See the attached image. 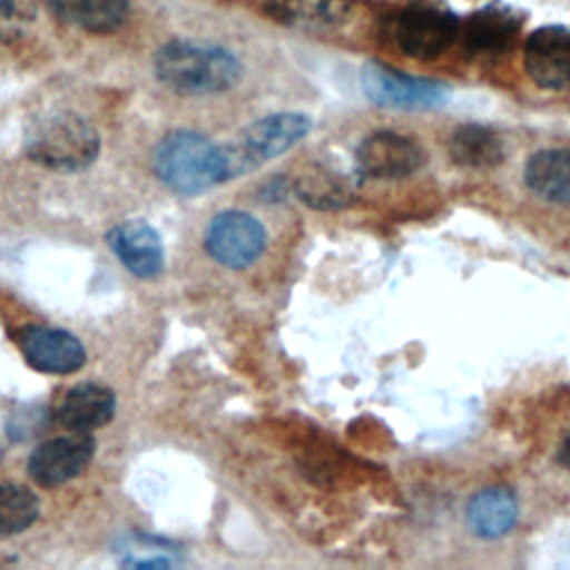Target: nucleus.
Instances as JSON below:
<instances>
[{
    "mask_svg": "<svg viewBox=\"0 0 570 570\" xmlns=\"http://www.w3.org/2000/svg\"><path fill=\"white\" fill-rule=\"evenodd\" d=\"M154 71L171 91L185 96H209L236 85L240 78V62L220 45L176 38L156 51Z\"/></svg>",
    "mask_w": 570,
    "mask_h": 570,
    "instance_id": "1",
    "label": "nucleus"
},
{
    "mask_svg": "<svg viewBox=\"0 0 570 570\" xmlns=\"http://www.w3.org/2000/svg\"><path fill=\"white\" fill-rule=\"evenodd\" d=\"M158 180L176 194L196 196L225 180L223 147L191 129L169 131L154 149Z\"/></svg>",
    "mask_w": 570,
    "mask_h": 570,
    "instance_id": "2",
    "label": "nucleus"
},
{
    "mask_svg": "<svg viewBox=\"0 0 570 570\" xmlns=\"http://www.w3.org/2000/svg\"><path fill=\"white\" fill-rule=\"evenodd\" d=\"M27 156L56 171H78L89 167L98 151V131L78 114L56 111L33 120L24 134Z\"/></svg>",
    "mask_w": 570,
    "mask_h": 570,
    "instance_id": "3",
    "label": "nucleus"
},
{
    "mask_svg": "<svg viewBox=\"0 0 570 570\" xmlns=\"http://www.w3.org/2000/svg\"><path fill=\"white\" fill-rule=\"evenodd\" d=\"M309 131L312 118L298 111H281L254 120L236 136V140L223 147L225 180L247 174L269 158L285 154Z\"/></svg>",
    "mask_w": 570,
    "mask_h": 570,
    "instance_id": "4",
    "label": "nucleus"
},
{
    "mask_svg": "<svg viewBox=\"0 0 570 570\" xmlns=\"http://www.w3.org/2000/svg\"><path fill=\"white\" fill-rule=\"evenodd\" d=\"M459 16L443 0H410L392 22V38L405 56L432 60L459 40Z\"/></svg>",
    "mask_w": 570,
    "mask_h": 570,
    "instance_id": "5",
    "label": "nucleus"
},
{
    "mask_svg": "<svg viewBox=\"0 0 570 570\" xmlns=\"http://www.w3.org/2000/svg\"><path fill=\"white\" fill-rule=\"evenodd\" d=\"M365 96L385 109H432L448 100L450 87L434 78H419L383 62H367L361 71Z\"/></svg>",
    "mask_w": 570,
    "mask_h": 570,
    "instance_id": "6",
    "label": "nucleus"
},
{
    "mask_svg": "<svg viewBox=\"0 0 570 570\" xmlns=\"http://www.w3.org/2000/svg\"><path fill=\"white\" fill-rule=\"evenodd\" d=\"M267 234L258 218L247 212L227 209L216 214L205 229L209 256L232 269L252 265L265 249Z\"/></svg>",
    "mask_w": 570,
    "mask_h": 570,
    "instance_id": "7",
    "label": "nucleus"
},
{
    "mask_svg": "<svg viewBox=\"0 0 570 570\" xmlns=\"http://www.w3.org/2000/svg\"><path fill=\"white\" fill-rule=\"evenodd\" d=\"M356 167L370 178H401L425 165L423 147L396 131H374L356 149Z\"/></svg>",
    "mask_w": 570,
    "mask_h": 570,
    "instance_id": "8",
    "label": "nucleus"
},
{
    "mask_svg": "<svg viewBox=\"0 0 570 570\" xmlns=\"http://www.w3.org/2000/svg\"><path fill=\"white\" fill-rule=\"evenodd\" d=\"M96 450L87 432H71L40 443L27 463L29 476L42 488H56L78 476L91 461Z\"/></svg>",
    "mask_w": 570,
    "mask_h": 570,
    "instance_id": "9",
    "label": "nucleus"
},
{
    "mask_svg": "<svg viewBox=\"0 0 570 570\" xmlns=\"http://www.w3.org/2000/svg\"><path fill=\"white\" fill-rule=\"evenodd\" d=\"M523 67L543 89H570V29L561 24L534 29L523 45Z\"/></svg>",
    "mask_w": 570,
    "mask_h": 570,
    "instance_id": "10",
    "label": "nucleus"
},
{
    "mask_svg": "<svg viewBox=\"0 0 570 570\" xmlns=\"http://www.w3.org/2000/svg\"><path fill=\"white\" fill-rule=\"evenodd\" d=\"M521 31V18L503 4H485L461 20L459 40L470 56L497 58L505 53Z\"/></svg>",
    "mask_w": 570,
    "mask_h": 570,
    "instance_id": "11",
    "label": "nucleus"
},
{
    "mask_svg": "<svg viewBox=\"0 0 570 570\" xmlns=\"http://www.w3.org/2000/svg\"><path fill=\"white\" fill-rule=\"evenodd\" d=\"M16 336L27 363L38 372L69 374L85 365L82 343L65 330L27 325Z\"/></svg>",
    "mask_w": 570,
    "mask_h": 570,
    "instance_id": "12",
    "label": "nucleus"
},
{
    "mask_svg": "<svg viewBox=\"0 0 570 570\" xmlns=\"http://www.w3.org/2000/svg\"><path fill=\"white\" fill-rule=\"evenodd\" d=\"M109 247L120 263L140 278H154L163 269V240L145 220H125L116 225L109 232Z\"/></svg>",
    "mask_w": 570,
    "mask_h": 570,
    "instance_id": "13",
    "label": "nucleus"
},
{
    "mask_svg": "<svg viewBox=\"0 0 570 570\" xmlns=\"http://www.w3.org/2000/svg\"><path fill=\"white\" fill-rule=\"evenodd\" d=\"M116 396L100 383H78L69 387L53 407V419L69 432H89L111 421Z\"/></svg>",
    "mask_w": 570,
    "mask_h": 570,
    "instance_id": "14",
    "label": "nucleus"
},
{
    "mask_svg": "<svg viewBox=\"0 0 570 570\" xmlns=\"http://www.w3.org/2000/svg\"><path fill=\"white\" fill-rule=\"evenodd\" d=\"M448 154L459 167L492 169L503 163L505 145L497 129L479 122H465L452 131Z\"/></svg>",
    "mask_w": 570,
    "mask_h": 570,
    "instance_id": "15",
    "label": "nucleus"
},
{
    "mask_svg": "<svg viewBox=\"0 0 570 570\" xmlns=\"http://www.w3.org/2000/svg\"><path fill=\"white\" fill-rule=\"evenodd\" d=\"M517 497L510 488L503 485L476 492L465 508V521L470 530L483 539H497L510 532L517 523Z\"/></svg>",
    "mask_w": 570,
    "mask_h": 570,
    "instance_id": "16",
    "label": "nucleus"
},
{
    "mask_svg": "<svg viewBox=\"0 0 570 570\" xmlns=\"http://www.w3.org/2000/svg\"><path fill=\"white\" fill-rule=\"evenodd\" d=\"M47 7L60 22L89 33H111L129 16V0H47Z\"/></svg>",
    "mask_w": 570,
    "mask_h": 570,
    "instance_id": "17",
    "label": "nucleus"
},
{
    "mask_svg": "<svg viewBox=\"0 0 570 570\" xmlns=\"http://www.w3.org/2000/svg\"><path fill=\"white\" fill-rule=\"evenodd\" d=\"M528 189L546 203L570 205V149H541L525 163Z\"/></svg>",
    "mask_w": 570,
    "mask_h": 570,
    "instance_id": "18",
    "label": "nucleus"
},
{
    "mask_svg": "<svg viewBox=\"0 0 570 570\" xmlns=\"http://www.w3.org/2000/svg\"><path fill=\"white\" fill-rule=\"evenodd\" d=\"M294 189L314 209H341L354 200L352 183L323 165H309L294 178Z\"/></svg>",
    "mask_w": 570,
    "mask_h": 570,
    "instance_id": "19",
    "label": "nucleus"
},
{
    "mask_svg": "<svg viewBox=\"0 0 570 570\" xmlns=\"http://www.w3.org/2000/svg\"><path fill=\"white\" fill-rule=\"evenodd\" d=\"M278 20L303 29H330L341 24L352 9L350 0H269Z\"/></svg>",
    "mask_w": 570,
    "mask_h": 570,
    "instance_id": "20",
    "label": "nucleus"
},
{
    "mask_svg": "<svg viewBox=\"0 0 570 570\" xmlns=\"http://www.w3.org/2000/svg\"><path fill=\"white\" fill-rule=\"evenodd\" d=\"M38 497L20 483H0V537L27 530L38 517Z\"/></svg>",
    "mask_w": 570,
    "mask_h": 570,
    "instance_id": "21",
    "label": "nucleus"
},
{
    "mask_svg": "<svg viewBox=\"0 0 570 570\" xmlns=\"http://www.w3.org/2000/svg\"><path fill=\"white\" fill-rule=\"evenodd\" d=\"M20 11L16 9L13 2H0V40H7L11 38L18 27H20Z\"/></svg>",
    "mask_w": 570,
    "mask_h": 570,
    "instance_id": "22",
    "label": "nucleus"
},
{
    "mask_svg": "<svg viewBox=\"0 0 570 570\" xmlns=\"http://www.w3.org/2000/svg\"><path fill=\"white\" fill-rule=\"evenodd\" d=\"M557 461H559L561 468L570 470V434L563 439V443H561V448L557 452Z\"/></svg>",
    "mask_w": 570,
    "mask_h": 570,
    "instance_id": "23",
    "label": "nucleus"
},
{
    "mask_svg": "<svg viewBox=\"0 0 570 570\" xmlns=\"http://www.w3.org/2000/svg\"><path fill=\"white\" fill-rule=\"evenodd\" d=\"M129 566H134V568H167L169 561H165V559H147V561H131Z\"/></svg>",
    "mask_w": 570,
    "mask_h": 570,
    "instance_id": "24",
    "label": "nucleus"
}]
</instances>
